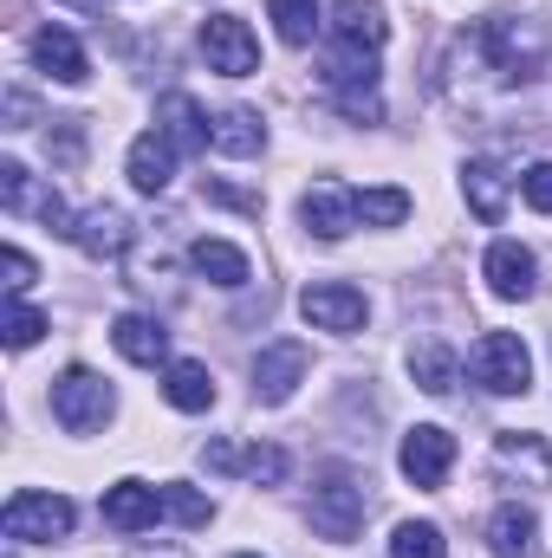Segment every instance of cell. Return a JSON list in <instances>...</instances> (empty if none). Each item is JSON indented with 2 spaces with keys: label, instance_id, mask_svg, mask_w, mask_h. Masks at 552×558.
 Listing matches in <instances>:
<instances>
[{
  "label": "cell",
  "instance_id": "obj_29",
  "mask_svg": "<svg viewBox=\"0 0 552 558\" xmlns=\"http://www.w3.org/2000/svg\"><path fill=\"white\" fill-rule=\"evenodd\" d=\"M163 507H169L176 526H208L215 520V500L202 487H189V481H163Z\"/></svg>",
  "mask_w": 552,
  "mask_h": 558
},
{
  "label": "cell",
  "instance_id": "obj_38",
  "mask_svg": "<svg viewBox=\"0 0 552 558\" xmlns=\"http://www.w3.org/2000/svg\"><path fill=\"white\" fill-rule=\"evenodd\" d=\"M241 558H254V553H241Z\"/></svg>",
  "mask_w": 552,
  "mask_h": 558
},
{
  "label": "cell",
  "instance_id": "obj_36",
  "mask_svg": "<svg viewBox=\"0 0 552 558\" xmlns=\"http://www.w3.org/2000/svg\"><path fill=\"white\" fill-rule=\"evenodd\" d=\"M208 195L228 202V208H261V195H241V189H221V182H208Z\"/></svg>",
  "mask_w": 552,
  "mask_h": 558
},
{
  "label": "cell",
  "instance_id": "obj_33",
  "mask_svg": "<svg viewBox=\"0 0 552 558\" xmlns=\"http://www.w3.org/2000/svg\"><path fill=\"white\" fill-rule=\"evenodd\" d=\"M241 474H254V481L279 487V481H286V454H279V448H248V468H241Z\"/></svg>",
  "mask_w": 552,
  "mask_h": 558
},
{
  "label": "cell",
  "instance_id": "obj_8",
  "mask_svg": "<svg viewBox=\"0 0 552 558\" xmlns=\"http://www.w3.org/2000/svg\"><path fill=\"white\" fill-rule=\"evenodd\" d=\"M397 468H404L410 487H442L448 468H455V435L442 422H416L404 435V448H397Z\"/></svg>",
  "mask_w": 552,
  "mask_h": 558
},
{
  "label": "cell",
  "instance_id": "obj_2",
  "mask_svg": "<svg viewBox=\"0 0 552 558\" xmlns=\"http://www.w3.org/2000/svg\"><path fill=\"white\" fill-rule=\"evenodd\" d=\"M111 416H118V397H111V384H105L98 371L72 364V371L52 377V422H59L65 435H98Z\"/></svg>",
  "mask_w": 552,
  "mask_h": 558
},
{
  "label": "cell",
  "instance_id": "obj_30",
  "mask_svg": "<svg viewBox=\"0 0 552 558\" xmlns=\"http://www.w3.org/2000/svg\"><path fill=\"white\" fill-rule=\"evenodd\" d=\"M0 202H7V215H39V202H46V189H33V175H26V162H0Z\"/></svg>",
  "mask_w": 552,
  "mask_h": 558
},
{
  "label": "cell",
  "instance_id": "obj_19",
  "mask_svg": "<svg viewBox=\"0 0 552 558\" xmlns=\"http://www.w3.org/2000/svg\"><path fill=\"white\" fill-rule=\"evenodd\" d=\"M163 403L182 410V416L215 410V377H208V364H202V357H169V364H163Z\"/></svg>",
  "mask_w": 552,
  "mask_h": 558
},
{
  "label": "cell",
  "instance_id": "obj_5",
  "mask_svg": "<svg viewBox=\"0 0 552 558\" xmlns=\"http://www.w3.org/2000/svg\"><path fill=\"white\" fill-rule=\"evenodd\" d=\"M468 371L488 397H527L533 390V351L520 331H488L475 351H468Z\"/></svg>",
  "mask_w": 552,
  "mask_h": 558
},
{
  "label": "cell",
  "instance_id": "obj_4",
  "mask_svg": "<svg viewBox=\"0 0 552 558\" xmlns=\"http://www.w3.org/2000/svg\"><path fill=\"white\" fill-rule=\"evenodd\" d=\"M72 520H79V507H72L65 494L20 487V494L7 500V513H0V533H7L13 546H59V539H72Z\"/></svg>",
  "mask_w": 552,
  "mask_h": 558
},
{
  "label": "cell",
  "instance_id": "obj_26",
  "mask_svg": "<svg viewBox=\"0 0 552 558\" xmlns=\"http://www.w3.org/2000/svg\"><path fill=\"white\" fill-rule=\"evenodd\" d=\"M494 468H527V481H552V454H547V441L540 435H501L494 441Z\"/></svg>",
  "mask_w": 552,
  "mask_h": 558
},
{
  "label": "cell",
  "instance_id": "obj_11",
  "mask_svg": "<svg viewBox=\"0 0 552 558\" xmlns=\"http://www.w3.org/2000/svg\"><path fill=\"white\" fill-rule=\"evenodd\" d=\"M98 513H105V526H118V533H149L156 520H169L163 487H149V481H111L105 500H98Z\"/></svg>",
  "mask_w": 552,
  "mask_h": 558
},
{
  "label": "cell",
  "instance_id": "obj_32",
  "mask_svg": "<svg viewBox=\"0 0 552 558\" xmlns=\"http://www.w3.org/2000/svg\"><path fill=\"white\" fill-rule=\"evenodd\" d=\"M520 195H527V208L552 215V162H533V169L520 175Z\"/></svg>",
  "mask_w": 552,
  "mask_h": 558
},
{
  "label": "cell",
  "instance_id": "obj_17",
  "mask_svg": "<svg viewBox=\"0 0 552 558\" xmlns=\"http://www.w3.org/2000/svg\"><path fill=\"white\" fill-rule=\"evenodd\" d=\"M488 553L494 558H540V513L507 500L488 513Z\"/></svg>",
  "mask_w": 552,
  "mask_h": 558
},
{
  "label": "cell",
  "instance_id": "obj_34",
  "mask_svg": "<svg viewBox=\"0 0 552 558\" xmlns=\"http://www.w3.org/2000/svg\"><path fill=\"white\" fill-rule=\"evenodd\" d=\"M0 274H7V292H13V299H26V286H33V260H26L20 247L0 254Z\"/></svg>",
  "mask_w": 552,
  "mask_h": 558
},
{
  "label": "cell",
  "instance_id": "obj_35",
  "mask_svg": "<svg viewBox=\"0 0 552 558\" xmlns=\"http://www.w3.org/2000/svg\"><path fill=\"white\" fill-rule=\"evenodd\" d=\"M26 124H33V98L13 85V92H7V131H26Z\"/></svg>",
  "mask_w": 552,
  "mask_h": 558
},
{
  "label": "cell",
  "instance_id": "obj_22",
  "mask_svg": "<svg viewBox=\"0 0 552 558\" xmlns=\"http://www.w3.org/2000/svg\"><path fill=\"white\" fill-rule=\"evenodd\" d=\"M461 195H468V208H475L481 221H501V215H507V169L488 162V156L461 162Z\"/></svg>",
  "mask_w": 552,
  "mask_h": 558
},
{
  "label": "cell",
  "instance_id": "obj_24",
  "mask_svg": "<svg viewBox=\"0 0 552 558\" xmlns=\"http://www.w3.org/2000/svg\"><path fill=\"white\" fill-rule=\"evenodd\" d=\"M410 377H416V390H429V397H448L455 390V377H461V364H455V351L448 344H416L410 351Z\"/></svg>",
  "mask_w": 552,
  "mask_h": 558
},
{
  "label": "cell",
  "instance_id": "obj_25",
  "mask_svg": "<svg viewBox=\"0 0 552 558\" xmlns=\"http://www.w3.org/2000/svg\"><path fill=\"white\" fill-rule=\"evenodd\" d=\"M267 20H274V33L286 46H312L319 26H325V7L319 0H267Z\"/></svg>",
  "mask_w": 552,
  "mask_h": 558
},
{
  "label": "cell",
  "instance_id": "obj_12",
  "mask_svg": "<svg viewBox=\"0 0 552 558\" xmlns=\"http://www.w3.org/2000/svg\"><path fill=\"white\" fill-rule=\"evenodd\" d=\"M481 279H488L494 299H533L540 260H533V247H520V241H494V247L481 254Z\"/></svg>",
  "mask_w": 552,
  "mask_h": 558
},
{
  "label": "cell",
  "instance_id": "obj_31",
  "mask_svg": "<svg viewBox=\"0 0 552 558\" xmlns=\"http://www.w3.org/2000/svg\"><path fill=\"white\" fill-rule=\"evenodd\" d=\"M0 338H7V351H33V344L46 338V312L26 305V299H7V325H0Z\"/></svg>",
  "mask_w": 552,
  "mask_h": 558
},
{
  "label": "cell",
  "instance_id": "obj_10",
  "mask_svg": "<svg viewBox=\"0 0 552 558\" xmlns=\"http://www.w3.org/2000/svg\"><path fill=\"white\" fill-rule=\"evenodd\" d=\"M299 228L319 234V241H345V234L358 228V195L338 189V182H312V189L299 195Z\"/></svg>",
  "mask_w": 552,
  "mask_h": 558
},
{
  "label": "cell",
  "instance_id": "obj_21",
  "mask_svg": "<svg viewBox=\"0 0 552 558\" xmlns=\"http://www.w3.org/2000/svg\"><path fill=\"white\" fill-rule=\"evenodd\" d=\"M215 156H261L267 149V118L261 111H248V105H228L221 118H215V143H208Z\"/></svg>",
  "mask_w": 552,
  "mask_h": 558
},
{
  "label": "cell",
  "instance_id": "obj_6",
  "mask_svg": "<svg viewBox=\"0 0 552 558\" xmlns=\"http://www.w3.org/2000/svg\"><path fill=\"white\" fill-rule=\"evenodd\" d=\"M202 59H208V72H221V78H254V72H261V39H254L248 20L208 13V20H202Z\"/></svg>",
  "mask_w": 552,
  "mask_h": 558
},
{
  "label": "cell",
  "instance_id": "obj_14",
  "mask_svg": "<svg viewBox=\"0 0 552 558\" xmlns=\"http://www.w3.org/2000/svg\"><path fill=\"white\" fill-rule=\"evenodd\" d=\"M131 215L124 208H111V202H98V208H85L79 215V228H72V247H85L92 260H124L131 254Z\"/></svg>",
  "mask_w": 552,
  "mask_h": 558
},
{
  "label": "cell",
  "instance_id": "obj_3",
  "mask_svg": "<svg viewBox=\"0 0 552 558\" xmlns=\"http://www.w3.org/2000/svg\"><path fill=\"white\" fill-rule=\"evenodd\" d=\"M364 513H371L364 481H358V474H345V468H332V474L312 487V507H305L312 533H319V539H332V546H351V539L364 533Z\"/></svg>",
  "mask_w": 552,
  "mask_h": 558
},
{
  "label": "cell",
  "instance_id": "obj_9",
  "mask_svg": "<svg viewBox=\"0 0 552 558\" xmlns=\"http://www.w3.org/2000/svg\"><path fill=\"white\" fill-rule=\"evenodd\" d=\"M305 371H312V357H305V344L299 338H279V344H261V357H254V403H292V390L305 384Z\"/></svg>",
  "mask_w": 552,
  "mask_h": 558
},
{
  "label": "cell",
  "instance_id": "obj_7",
  "mask_svg": "<svg viewBox=\"0 0 552 558\" xmlns=\"http://www.w3.org/2000/svg\"><path fill=\"white\" fill-rule=\"evenodd\" d=\"M299 318H305L312 331H338V338H351V331H364V318H371V299H364L358 286L319 279V286H305V292H299Z\"/></svg>",
  "mask_w": 552,
  "mask_h": 558
},
{
  "label": "cell",
  "instance_id": "obj_15",
  "mask_svg": "<svg viewBox=\"0 0 552 558\" xmlns=\"http://www.w3.org/2000/svg\"><path fill=\"white\" fill-rule=\"evenodd\" d=\"M332 33H338V46L345 52H384V39H391V13H384V0H338L332 7Z\"/></svg>",
  "mask_w": 552,
  "mask_h": 558
},
{
  "label": "cell",
  "instance_id": "obj_20",
  "mask_svg": "<svg viewBox=\"0 0 552 558\" xmlns=\"http://www.w3.org/2000/svg\"><path fill=\"white\" fill-rule=\"evenodd\" d=\"M111 344H118L124 364H143V371L169 364V331H163V318H149V312H124V318L111 325Z\"/></svg>",
  "mask_w": 552,
  "mask_h": 558
},
{
  "label": "cell",
  "instance_id": "obj_16",
  "mask_svg": "<svg viewBox=\"0 0 552 558\" xmlns=\"http://www.w3.org/2000/svg\"><path fill=\"white\" fill-rule=\"evenodd\" d=\"M156 131L176 143V149H189V156H195V149H208V143H215V118H208L189 92H163V98H156Z\"/></svg>",
  "mask_w": 552,
  "mask_h": 558
},
{
  "label": "cell",
  "instance_id": "obj_18",
  "mask_svg": "<svg viewBox=\"0 0 552 558\" xmlns=\"http://www.w3.org/2000/svg\"><path fill=\"white\" fill-rule=\"evenodd\" d=\"M176 143L163 137V131H143L137 143H131V156H124V175H131V189L137 195H163L169 182H176Z\"/></svg>",
  "mask_w": 552,
  "mask_h": 558
},
{
  "label": "cell",
  "instance_id": "obj_28",
  "mask_svg": "<svg viewBox=\"0 0 552 558\" xmlns=\"http://www.w3.org/2000/svg\"><path fill=\"white\" fill-rule=\"evenodd\" d=\"M391 558H448V539L435 520H404L391 533Z\"/></svg>",
  "mask_w": 552,
  "mask_h": 558
},
{
  "label": "cell",
  "instance_id": "obj_1",
  "mask_svg": "<svg viewBox=\"0 0 552 558\" xmlns=\"http://www.w3.org/2000/svg\"><path fill=\"white\" fill-rule=\"evenodd\" d=\"M481 52L507 78H533L552 52V33H547V20H533V13H488L481 20Z\"/></svg>",
  "mask_w": 552,
  "mask_h": 558
},
{
  "label": "cell",
  "instance_id": "obj_27",
  "mask_svg": "<svg viewBox=\"0 0 552 558\" xmlns=\"http://www.w3.org/2000/svg\"><path fill=\"white\" fill-rule=\"evenodd\" d=\"M358 221L364 228H404L410 221V195L404 189H358Z\"/></svg>",
  "mask_w": 552,
  "mask_h": 558
},
{
  "label": "cell",
  "instance_id": "obj_23",
  "mask_svg": "<svg viewBox=\"0 0 552 558\" xmlns=\"http://www.w3.org/2000/svg\"><path fill=\"white\" fill-rule=\"evenodd\" d=\"M189 267H195V274L208 279V286H228V292L254 279V267H248V254H241L235 241H208V234H202V241L189 247Z\"/></svg>",
  "mask_w": 552,
  "mask_h": 558
},
{
  "label": "cell",
  "instance_id": "obj_13",
  "mask_svg": "<svg viewBox=\"0 0 552 558\" xmlns=\"http://www.w3.org/2000/svg\"><path fill=\"white\" fill-rule=\"evenodd\" d=\"M26 59H33L46 78H59V85H85V78H92V59H85V46H79L65 26H39V33L26 39Z\"/></svg>",
  "mask_w": 552,
  "mask_h": 558
},
{
  "label": "cell",
  "instance_id": "obj_37",
  "mask_svg": "<svg viewBox=\"0 0 552 558\" xmlns=\"http://www.w3.org/2000/svg\"><path fill=\"white\" fill-rule=\"evenodd\" d=\"M131 558H189L182 546H149V553H131Z\"/></svg>",
  "mask_w": 552,
  "mask_h": 558
}]
</instances>
